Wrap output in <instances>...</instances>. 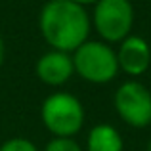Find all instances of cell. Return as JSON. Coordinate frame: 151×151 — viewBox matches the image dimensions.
Instances as JSON below:
<instances>
[{
    "mask_svg": "<svg viewBox=\"0 0 151 151\" xmlns=\"http://www.w3.org/2000/svg\"><path fill=\"white\" fill-rule=\"evenodd\" d=\"M38 31L50 50L73 54L88 40L90 14L71 0H48L38 12Z\"/></svg>",
    "mask_w": 151,
    "mask_h": 151,
    "instance_id": "6da1fadb",
    "label": "cell"
},
{
    "mask_svg": "<svg viewBox=\"0 0 151 151\" xmlns=\"http://www.w3.org/2000/svg\"><path fill=\"white\" fill-rule=\"evenodd\" d=\"M40 121L54 138H75L84 126L86 111L77 96L54 92L42 101Z\"/></svg>",
    "mask_w": 151,
    "mask_h": 151,
    "instance_id": "7a4b0ae2",
    "label": "cell"
},
{
    "mask_svg": "<svg viewBox=\"0 0 151 151\" xmlns=\"http://www.w3.org/2000/svg\"><path fill=\"white\" fill-rule=\"evenodd\" d=\"M75 75L90 84H109L117 78V50L101 40H86L71 54Z\"/></svg>",
    "mask_w": 151,
    "mask_h": 151,
    "instance_id": "3957f363",
    "label": "cell"
},
{
    "mask_svg": "<svg viewBox=\"0 0 151 151\" xmlns=\"http://www.w3.org/2000/svg\"><path fill=\"white\" fill-rule=\"evenodd\" d=\"M92 31L101 42L119 44L132 35L134 6L130 0H98L90 15Z\"/></svg>",
    "mask_w": 151,
    "mask_h": 151,
    "instance_id": "277c9868",
    "label": "cell"
},
{
    "mask_svg": "<svg viewBox=\"0 0 151 151\" xmlns=\"http://www.w3.org/2000/svg\"><path fill=\"white\" fill-rule=\"evenodd\" d=\"M113 107L119 119L132 128L151 124V90L136 78L124 81L115 90Z\"/></svg>",
    "mask_w": 151,
    "mask_h": 151,
    "instance_id": "5b68a950",
    "label": "cell"
},
{
    "mask_svg": "<svg viewBox=\"0 0 151 151\" xmlns=\"http://www.w3.org/2000/svg\"><path fill=\"white\" fill-rule=\"evenodd\" d=\"M117 61L119 71H122L128 77H142L151 67V46L144 37L130 35L122 42H119L117 48Z\"/></svg>",
    "mask_w": 151,
    "mask_h": 151,
    "instance_id": "8992f818",
    "label": "cell"
},
{
    "mask_svg": "<svg viewBox=\"0 0 151 151\" xmlns=\"http://www.w3.org/2000/svg\"><path fill=\"white\" fill-rule=\"evenodd\" d=\"M35 75H37V78L42 84L52 86V88H59L65 82H69L71 77L75 75L73 58L67 52L48 50L46 54H42L37 59Z\"/></svg>",
    "mask_w": 151,
    "mask_h": 151,
    "instance_id": "52a82bcc",
    "label": "cell"
},
{
    "mask_svg": "<svg viewBox=\"0 0 151 151\" xmlns=\"http://www.w3.org/2000/svg\"><path fill=\"white\" fill-rule=\"evenodd\" d=\"M122 149H124L122 136L113 124L100 122V124L90 128L84 151H122Z\"/></svg>",
    "mask_w": 151,
    "mask_h": 151,
    "instance_id": "ba28073f",
    "label": "cell"
},
{
    "mask_svg": "<svg viewBox=\"0 0 151 151\" xmlns=\"http://www.w3.org/2000/svg\"><path fill=\"white\" fill-rule=\"evenodd\" d=\"M42 151H84L75 138H52Z\"/></svg>",
    "mask_w": 151,
    "mask_h": 151,
    "instance_id": "9c48e42d",
    "label": "cell"
},
{
    "mask_svg": "<svg viewBox=\"0 0 151 151\" xmlns=\"http://www.w3.org/2000/svg\"><path fill=\"white\" fill-rule=\"evenodd\" d=\"M0 151H40L35 145V142L27 140V138H10V140H6L2 145H0Z\"/></svg>",
    "mask_w": 151,
    "mask_h": 151,
    "instance_id": "30bf717a",
    "label": "cell"
},
{
    "mask_svg": "<svg viewBox=\"0 0 151 151\" xmlns=\"http://www.w3.org/2000/svg\"><path fill=\"white\" fill-rule=\"evenodd\" d=\"M4 58H6V44H4V38H2V35H0V67H2V63H4Z\"/></svg>",
    "mask_w": 151,
    "mask_h": 151,
    "instance_id": "8fae6325",
    "label": "cell"
},
{
    "mask_svg": "<svg viewBox=\"0 0 151 151\" xmlns=\"http://www.w3.org/2000/svg\"><path fill=\"white\" fill-rule=\"evenodd\" d=\"M71 2H75V4H78V6H94V4L98 2V0H71Z\"/></svg>",
    "mask_w": 151,
    "mask_h": 151,
    "instance_id": "7c38bea8",
    "label": "cell"
},
{
    "mask_svg": "<svg viewBox=\"0 0 151 151\" xmlns=\"http://www.w3.org/2000/svg\"><path fill=\"white\" fill-rule=\"evenodd\" d=\"M145 151H151V140L147 142V145H145Z\"/></svg>",
    "mask_w": 151,
    "mask_h": 151,
    "instance_id": "4fadbf2b",
    "label": "cell"
},
{
    "mask_svg": "<svg viewBox=\"0 0 151 151\" xmlns=\"http://www.w3.org/2000/svg\"><path fill=\"white\" fill-rule=\"evenodd\" d=\"M149 90H151V86H149Z\"/></svg>",
    "mask_w": 151,
    "mask_h": 151,
    "instance_id": "5bb4252c",
    "label": "cell"
},
{
    "mask_svg": "<svg viewBox=\"0 0 151 151\" xmlns=\"http://www.w3.org/2000/svg\"><path fill=\"white\" fill-rule=\"evenodd\" d=\"M130 2H132V0H130Z\"/></svg>",
    "mask_w": 151,
    "mask_h": 151,
    "instance_id": "9a60e30c",
    "label": "cell"
}]
</instances>
